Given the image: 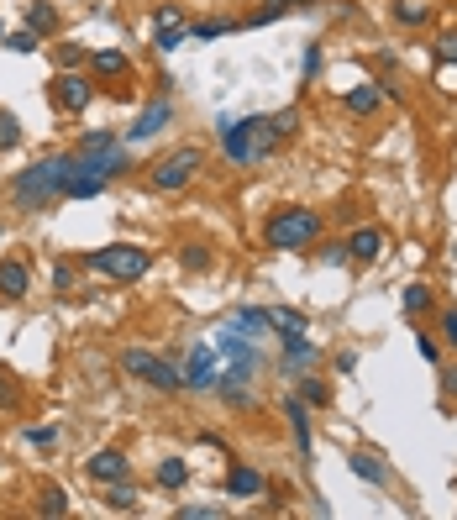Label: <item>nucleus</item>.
I'll use <instances>...</instances> for the list:
<instances>
[{
	"mask_svg": "<svg viewBox=\"0 0 457 520\" xmlns=\"http://www.w3.org/2000/svg\"><path fill=\"white\" fill-rule=\"evenodd\" d=\"M64 179H69V153H48V158L27 163L22 174H11L6 205L16 216H43V211H53V205L64 200Z\"/></svg>",
	"mask_w": 457,
	"mask_h": 520,
	"instance_id": "f257e3e1",
	"label": "nucleus"
},
{
	"mask_svg": "<svg viewBox=\"0 0 457 520\" xmlns=\"http://www.w3.org/2000/svg\"><path fill=\"white\" fill-rule=\"evenodd\" d=\"M216 137H221V153L232 158L237 169H258V163H268L284 148L274 137V127H268V116H221Z\"/></svg>",
	"mask_w": 457,
	"mask_h": 520,
	"instance_id": "f03ea898",
	"label": "nucleus"
},
{
	"mask_svg": "<svg viewBox=\"0 0 457 520\" xmlns=\"http://www.w3.org/2000/svg\"><path fill=\"white\" fill-rule=\"evenodd\" d=\"M326 237V216L316 205H279L263 221V247L268 253H305Z\"/></svg>",
	"mask_w": 457,
	"mask_h": 520,
	"instance_id": "7ed1b4c3",
	"label": "nucleus"
},
{
	"mask_svg": "<svg viewBox=\"0 0 457 520\" xmlns=\"http://www.w3.org/2000/svg\"><path fill=\"white\" fill-rule=\"evenodd\" d=\"M85 268H90V274H106L111 284H137V279H148L153 253L142 242H111V247L85 253Z\"/></svg>",
	"mask_w": 457,
	"mask_h": 520,
	"instance_id": "20e7f679",
	"label": "nucleus"
},
{
	"mask_svg": "<svg viewBox=\"0 0 457 520\" xmlns=\"http://www.w3.org/2000/svg\"><path fill=\"white\" fill-rule=\"evenodd\" d=\"M211 347L226 358V368H221V379H242V384H253L258 373H263V352L253 347V337L237 326V321H226L216 337H211Z\"/></svg>",
	"mask_w": 457,
	"mask_h": 520,
	"instance_id": "39448f33",
	"label": "nucleus"
},
{
	"mask_svg": "<svg viewBox=\"0 0 457 520\" xmlns=\"http://www.w3.org/2000/svg\"><path fill=\"white\" fill-rule=\"evenodd\" d=\"M116 368L127 373V379L158 389V394H179V389H184L179 363H174V358H158V352H148V347H127V352L116 358Z\"/></svg>",
	"mask_w": 457,
	"mask_h": 520,
	"instance_id": "423d86ee",
	"label": "nucleus"
},
{
	"mask_svg": "<svg viewBox=\"0 0 457 520\" xmlns=\"http://www.w3.org/2000/svg\"><path fill=\"white\" fill-rule=\"evenodd\" d=\"M200 163H205L200 148H174V153L153 158V163H148V190H153V195H179V190H190L195 174H200Z\"/></svg>",
	"mask_w": 457,
	"mask_h": 520,
	"instance_id": "0eeeda50",
	"label": "nucleus"
},
{
	"mask_svg": "<svg viewBox=\"0 0 457 520\" xmlns=\"http://www.w3.org/2000/svg\"><path fill=\"white\" fill-rule=\"evenodd\" d=\"M48 100H53V111H64V116H85L95 106V74H85V69H58L48 79Z\"/></svg>",
	"mask_w": 457,
	"mask_h": 520,
	"instance_id": "6e6552de",
	"label": "nucleus"
},
{
	"mask_svg": "<svg viewBox=\"0 0 457 520\" xmlns=\"http://www.w3.org/2000/svg\"><path fill=\"white\" fill-rule=\"evenodd\" d=\"M179 373H184V389H195V394H216V384H221V352H216V347H205V342H195V347H190V358L179 363Z\"/></svg>",
	"mask_w": 457,
	"mask_h": 520,
	"instance_id": "1a4fd4ad",
	"label": "nucleus"
},
{
	"mask_svg": "<svg viewBox=\"0 0 457 520\" xmlns=\"http://www.w3.org/2000/svg\"><path fill=\"white\" fill-rule=\"evenodd\" d=\"M169 127H174V100L158 95V100H148V106H142V116L127 127V148H132V142H153V137H163Z\"/></svg>",
	"mask_w": 457,
	"mask_h": 520,
	"instance_id": "9d476101",
	"label": "nucleus"
},
{
	"mask_svg": "<svg viewBox=\"0 0 457 520\" xmlns=\"http://www.w3.org/2000/svg\"><path fill=\"white\" fill-rule=\"evenodd\" d=\"M279 415L289 421V436H295V457H300V463H310V457H316V436H310V410H305V400H300V394H289V400L279 405Z\"/></svg>",
	"mask_w": 457,
	"mask_h": 520,
	"instance_id": "9b49d317",
	"label": "nucleus"
},
{
	"mask_svg": "<svg viewBox=\"0 0 457 520\" xmlns=\"http://www.w3.org/2000/svg\"><path fill=\"white\" fill-rule=\"evenodd\" d=\"M347 242V258L352 263H379L384 253H389V232H384V226H358V232H352V237H342Z\"/></svg>",
	"mask_w": 457,
	"mask_h": 520,
	"instance_id": "f8f14e48",
	"label": "nucleus"
},
{
	"mask_svg": "<svg viewBox=\"0 0 457 520\" xmlns=\"http://www.w3.org/2000/svg\"><path fill=\"white\" fill-rule=\"evenodd\" d=\"M27 295H32V268H27V258H0V300L22 305Z\"/></svg>",
	"mask_w": 457,
	"mask_h": 520,
	"instance_id": "ddd939ff",
	"label": "nucleus"
},
{
	"mask_svg": "<svg viewBox=\"0 0 457 520\" xmlns=\"http://www.w3.org/2000/svg\"><path fill=\"white\" fill-rule=\"evenodd\" d=\"M85 473L95 478V484H116V478H132V457L121 452V447H100L85 463Z\"/></svg>",
	"mask_w": 457,
	"mask_h": 520,
	"instance_id": "4468645a",
	"label": "nucleus"
},
{
	"mask_svg": "<svg viewBox=\"0 0 457 520\" xmlns=\"http://www.w3.org/2000/svg\"><path fill=\"white\" fill-rule=\"evenodd\" d=\"M226 494H232V499H263L268 478L253 463H232V468H226Z\"/></svg>",
	"mask_w": 457,
	"mask_h": 520,
	"instance_id": "2eb2a0df",
	"label": "nucleus"
},
{
	"mask_svg": "<svg viewBox=\"0 0 457 520\" xmlns=\"http://www.w3.org/2000/svg\"><path fill=\"white\" fill-rule=\"evenodd\" d=\"M321 363V347L310 342V337H300V342H289L284 347V358H279V373H289V379H300V373H310Z\"/></svg>",
	"mask_w": 457,
	"mask_h": 520,
	"instance_id": "dca6fc26",
	"label": "nucleus"
},
{
	"mask_svg": "<svg viewBox=\"0 0 457 520\" xmlns=\"http://www.w3.org/2000/svg\"><path fill=\"white\" fill-rule=\"evenodd\" d=\"M90 74L95 79H132V53L127 48H100V53H90Z\"/></svg>",
	"mask_w": 457,
	"mask_h": 520,
	"instance_id": "f3484780",
	"label": "nucleus"
},
{
	"mask_svg": "<svg viewBox=\"0 0 457 520\" xmlns=\"http://www.w3.org/2000/svg\"><path fill=\"white\" fill-rule=\"evenodd\" d=\"M347 468L352 473H358L363 478V484H373V489H389V463H384V457L379 452H347Z\"/></svg>",
	"mask_w": 457,
	"mask_h": 520,
	"instance_id": "a211bd4d",
	"label": "nucleus"
},
{
	"mask_svg": "<svg viewBox=\"0 0 457 520\" xmlns=\"http://www.w3.org/2000/svg\"><path fill=\"white\" fill-rule=\"evenodd\" d=\"M389 6H394V22L410 27V32L436 27V6H431V0H389Z\"/></svg>",
	"mask_w": 457,
	"mask_h": 520,
	"instance_id": "6ab92c4d",
	"label": "nucleus"
},
{
	"mask_svg": "<svg viewBox=\"0 0 457 520\" xmlns=\"http://www.w3.org/2000/svg\"><path fill=\"white\" fill-rule=\"evenodd\" d=\"M268 326H274V337L289 347V342H300L305 337V331H310V321L300 316V310H289V305H274V310H268Z\"/></svg>",
	"mask_w": 457,
	"mask_h": 520,
	"instance_id": "aec40b11",
	"label": "nucleus"
},
{
	"mask_svg": "<svg viewBox=\"0 0 457 520\" xmlns=\"http://www.w3.org/2000/svg\"><path fill=\"white\" fill-rule=\"evenodd\" d=\"M316 6H321V0H263L242 27H268V22H279V16H289V11H316Z\"/></svg>",
	"mask_w": 457,
	"mask_h": 520,
	"instance_id": "412c9836",
	"label": "nucleus"
},
{
	"mask_svg": "<svg viewBox=\"0 0 457 520\" xmlns=\"http://www.w3.org/2000/svg\"><path fill=\"white\" fill-rule=\"evenodd\" d=\"M379 106H384L379 79H373V85H358V90H347V95H342V111H347V116H379Z\"/></svg>",
	"mask_w": 457,
	"mask_h": 520,
	"instance_id": "4be33fe9",
	"label": "nucleus"
},
{
	"mask_svg": "<svg viewBox=\"0 0 457 520\" xmlns=\"http://www.w3.org/2000/svg\"><path fill=\"white\" fill-rule=\"evenodd\" d=\"M85 274H90L85 258H58V263H53V295H74Z\"/></svg>",
	"mask_w": 457,
	"mask_h": 520,
	"instance_id": "5701e85b",
	"label": "nucleus"
},
{
	"mask_svg": "<svg viewBox=\"0 0 457 520\" xmlns=\"http://www.w3.org/2000/svg\"><path fill=\"white\" fill-rule=\"evenodd\" d=\"M400 310H405V316H426V310H436V289L421 284V279L405 284V289H400Z\"/></svg>",
	"mask_w": 457,
	"mask_h": 520,
	"instance_id": "b1692460",
	"label": "nucleus"
},
{
	"mask_svg": "<svg viewBox=\"0 0 457 520\" xmlns=\"http://www.w3.org/2000/svg\"><path fill=\"white\" fill-rule=\"evenodd\" d=\"M116 148H127V137H121V132H106V127L74 137V153H116Z\"/></svg>",
	"mask_w": 457,
	"mask_h": 520,
	"instance_id": "393cba45",
	"label": "nucleus"
},
{
	"mask_svg": "<svg viewBox=\"0 0 457 520\" xmlns=\"http://www.w3.org/2000/svg\"><path fill=\"white\" fill-rule=\"evenodd\" d=\"M179 268H184V274H211V268H216V253H211L205 242H184V247H179Z\"/></svg>",
	"mask_w": 457,
	"mask_h": 520,
	"instance_id": "a878e982",
	"label": "nucleus"
},
{
	"mask_svg": "<svg viewBox=\"0 0 457 520\" xmlns=\"http://www.w3.org/2000/svg\"><path fill=\"white\" fill-rule=\"evenodd\" d=\"M232 321H237V326H242V331H247V337H253V342L274 331V326H268V310H263V305H237V310H232Z\"/></svg>",
	"mask_w": 457,
	"mask_h": 520,
	"instance_id": "bb28decb",
	"label": "nucleus"
},
{
	"mask_svg": "<svg viewBox=\"0 0 457 520\" xmlns=\"http://www.w3.org/2000/svg\"><path fill=\"white\" fill-rule=\"evenodd\" d=\"M111 190V179H95V174H74L69 184H64V200H100Z\"/></svg>",
	"mask_w": 457,
	"mask_h": 520,
	"instance_id": "cd10ccee",
	"label": "nucleus"
},
{
	"mask_svg": "<svg viewBox=\"0 0 457 520\" xmlns=\"http://www.w3.org/2000/svg\"><path fill=\"white\" fill-rule=\"evenodd\" d=\"M153 484L158 489H184V484H190V463H184V457H163L158 473H153Z\"/></svg>",
	"mask_w": 457,
	"mask_h": 520,
	"instance_id": "c85d7f7f",
	"label": "nucleus"
},
{
	"mask_svg": "<svg viewBox=\"0 0 457 520\" xmlns=\"http://www.w3.org/2000/svg\"><path fill=\"white\" fill-rule=\"evenodd\" d=\"M27 32H37V37H58V11L48 6V0H32V6H27Z\"/></svg>",
	"mask_w": 457,
	"mask_h": 520,
	"instance_id": "c756f323",
	"label": "nucleus"
},
{
	"mask_svg": "<svg viewBox=\"0 0 457 520\" xmlns=\"http://www.w3.org/2000/svg\"><path fill=\"white\" fill-rule=\"evenodd\" d=\"M137 499H142V494H137L132 478H116V484H106V510H116V515H121V510L132 515V510H137Z\"/></svg>",
	"mask_w": 457,
	"mask_h": 520,
	"instance_id": "7c9ffc66",
	"label": "nucleus"
},
{
	"mask_svg": "<svg viewBox=\"0 0 457 520\" xmlns=\"http://www.w3.org/2000/svg\"><path fill=\"white\" fill-rule=\"evenodd\" d=\"M237 27H242L237 16H205V22H190V37H200V43H216V37L237 32Z\"/></svg>",
	"mask_w": 457,
	"mask_h": 520,
	"instance_id": "2f4dec72",
	"label": "nucleus"
},
{
	"mask_svg": "<svg viewBox=\"0 0 457 520\" xmlns=\"http://www.w3.org/2000/svg\"><path fill=\"white\" fill-rule=\"evenodd\" d=\"M37 515H48V520H64V515H69V494L58 489V484H43V489H37Z\"/></svg>",
	"mask_w": 457,
	"mask_h": 520,
	"instance_id": "473e14b6",
	"label": "nucleus"
},
{
	"mask_svg": "<svg viewBox=\"0 0 457 520\" xmlns=\"http://www.w3.org/2000/svg\"><path fill=\"white\" fill-rule=\"evenodd\" d=\"M295 394H300L305 405H316V410L331 405V389H326V379H316V373H300V379H295Z\"/></svg>",
	"mask_w": 457,
	"mask_h": 520,
	"instance_id": "72a5a7b5",
	"label": "nucleus"
},
{
	"mask_svg": "<svg viewBox=\"0 0 457 520\" xmlns=\"http://www.w3.org/2000/svg\"><path fill=\"white\" fill-rule=\"evenodd\" d=\"M179 43H190V22H169V27H153V48H158V53H174Z\"/></svg>",
	"mask_w": 457,
	"mask_h": 520,
	"instance_id": "f704fd0d",
	"label": "nucleus"
},
{
	"mask_svg": "<svg viewBox=\"0 0 457 520\" xmlns=\"http://www.w3.org/2000/svg\"><path fill=\"white\" fill-rule=\"evenodd\" d=\"M0 410H22V379H16V373L6 368V363H0Z\"/></svg>",
	"mask_w": 457,
	"mask_h": 520,
	"instance_id": "c9c22d12",
	"label": "nucleus"
},
{
	"mask_svg": "<svg viewBox=\"0 0 457 520\" xmlns=\"http://www.w3.org/2000/svg\"><path fill=\"white\" fill-rule=\"evenodd\" d=\"M268 127H274V137H279V142H289V137L300 132V106H284V111H274V116H268Z\"/></svg>",
	"mask_w": 457,
	"mask_h": 520,
	"instance_id": "e433bc0d",
	"label": "nucleus"
},
{
	"mask_svg": "<svg viewBox=\"0 0 457 520\" xmlns=\"http://www.w3.org/2000/svg\"><path fill=\"white\" fill-rule=\"evenodd\" d=\"M436 337H442V347L457 352V305H442V310H436Z\"/></svg>",
	"mask_w": 457,
	"mask_h": 520,
	"instance_id": "4c0bfd02",
	"label": "nucleus"
},
{
	"mask_svg": "<svg viewBox=\"0 0 457 520\" xmlns=\"http://www.w3.org/2000/svg\"><path fill=\"white\" fill-rule=\"evenodd\" d=\"M22 148V121H16L11 111H0V153Z\"/></svg>",
	"mask_w": 457,
	"mask_h": 520,
	"instance_id": "58836bf2",
	"label": "nucleus"
},
{
	"mask_svg": "<svg viewBox=\"0 0 457 520\" xmlns=\"http://www.w3.org/2000/svg\"><path fill=\"white\" fill-rule=\"evenodd\" d=\"M53 64L58 69H85V48L79 43H53Z\"/></svg>",
	"mask_w": 457,
	"mask_h": 520,
	"instance_id": "ea45409f",
	"label": "nucleus"
},
{
	"mask_svg": "<svg viewBox=\"0 0 457 520\" xmlns=\"http://www.w3.org/2000/svg\"><path fill=\"white\" fill-rule=\"evenodd\" d=\"M316 258H321V263H331V268L352 263V258H347V242H342V237H337V242H316Z\"/></svg>",
	"mask_w": 457,
	"mask_h": 520,
	"instance_id": "a19ab883",
	"label": "nucleus"
},
{
	"mask_svg": "<svg viewBox=\"0 0 457 520\" xmlns=\"http://www.w3.org/2000/svg\"><path fill=\"white\" fill-rule=\"evenodd\" d=\"M436 58H442V64H457V27L436 32Z\"/></svg>",
	"mask_w": 457,
	"mask_h": 520,
	"instance_id": "79ce46f5",
	"label": "nucleus"
},
{
	"mask_svg": "<svg viewBox=\"0 0 457 520\" xmlns=\"http://www.w3.org/2000/svg\"><path fill=\"white\" fill-rule=\"evenodd\" d=\"M415 352H421L426 363H442V337H431V331H415Z\"/></svg>",
	"mask_w": 457,
	"mask_h": 520,
	"instance_id": "37998d69",
	"label": "nucleus"
},
{
	"mask_svg": "<svg viewBox=\"0 0 457 520\" xmlns=\"http://www.w3.org/2000/svg\"><path fill=\"white\" fill-rule=\"evenodd\" d=\"M27 442H32L37 452H53V447H58V426H27Z\"/></svg>",
	"mask_w": 457,
	"mask_h": 520,
	"instance_id": "c03bdc74",
	"label": "nucleus"
},
{
	"mask_svg": "<svg viewBox=\"0 0 457 520\" xmlns=\"http://www.w3.org/2000/svg\"><path fill=\"white\" fill-rule=\"evenodd\" d=\"M174 515H179V520H221L226 505H179Z\"/></svg>",
	"mask_w": 457,
	"mask_h": 520,
	"instance_id": "a18cd8bd",
	"label": "nucleus"
},
{
	"mask_svg": "<svg viewBox=\"0 0 457 520\" xmlns=\"http://www.w3.org/2000/svg\"><path fill=\"white\" fill-rule=\"evenodd\" d=\"M321 64H326V48L310 43V48H305V64H300V69H305V85H310V79H321Z\"/></svg>",
	"mask_w": 457,
	"mask_h": 520,
	"instance_id": "49530a36",
	"label": "nucleus"
},
{
	"mask_svg": "<svg viewBox=\"0 0 457 520\" xmlns=\"http://www.w3.org/2000/svg\"><path fill=\"white\" fill-rule=\"evenodd\" d=\"M6 48H11V53H37V48H43V37H37V32H11Z\"/></svg>",
	"mask_w": 457,
	"mask_h": 520,
	"instance_id": "de8ad7c7",
	"label": "nucleus"
},
{
	"mask_svg": "<svg viewBox=\"0 0 457 520\" xmlns=\"http://www.w3.org/2000/svg\"><path fill=\"white\" fill-rule=\"evenodd\" d=\"M169 22H184V6H179V0H169V6L153 11V27H169Z\"/></svg>",
	"mask_w": 457,
	"mask_h": 520,
	"instance_id": "09e8293b",
	"label": "nucleus"
},
{
	"mask_svg": "<svg viewBox=\"0 0 457 520\" xmlns=\"http://www.w3.org/2000/svg\"><path fill=\"white\" fill-rule=\"evenodd\" d=\"M442 400L457 405V363H442Z\"/></svg>",
	"mask_w": 457,
	"mask_h": 520,
	"instance_id": "8fccbe9b",
	"label": "nucleus"
},
{
	"mask_svg": "<svg viewBox=\"0 0 457 520\" xmlns=\"http://www.w3.org/2000/svg\"><path fill=\"white\" fill-rule=\"evenodd\" d=\"M0 43H6V22H0Z\"/></svg>",
	"mask_w": 457,
	"mask_h": 520,
	"instance_id": "3c124183",
	"label": "nucleus"
},
{
	"mask_svg": "<svg viewBox=\"0 0 457 520\" xmlns=\"http://www.w3.org/2000/svg\"><path fill=\"white\" fill-rule=\"evenodd\" d=\"M0 237H6V221H0Z\"/></svg>",
	"mask_w": 457,
	"mask_h": 520,
	"instance_id": "603ef678",
	"label": "nucleus"
},
{
	"mask_svg": "<svg viewBox=\"0 0 457 520\" xmlns=\"http://www.w3.org/2000/svg\"><path fill=\"white\" fill-rule=\"evenodd\" d=\"M0 478H6V468H0Z\"/></svg>",
	"mask_w": 457,
	"mask_h": 520,
	"instance_id": "864d4df0",
	"label": "nucleus"
}]
</instances>
